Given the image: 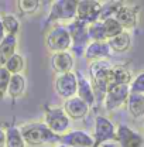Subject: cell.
<instances>
[{
    "instance_id": "27",
    "label": "cell",
    "mask_w": 144,
    "mask_h": 147,
    "mask_svg": "<svg viewBox=\"0 0 144 147\" xmlns=\"http://www.w3.org/2000/svg\"><path fill=\"white\" fill-rule=\"evenodd\" d=\"M102 26H103V30H105V34H106V38H108V40L119 36V34H122V33L124 31L123 27L120 26V23H119L116 18L103 20V21H102Z\"/></svg>"
},
{
    "instance_id": "32",
    "label": "cell",
    "mask_w": 144,
    "mask_h": 147,
    "mask_svg": "<svg viewBox=\"0 0 144 147\" xmlns=\"http://www.w3.org/2000/svg\"><path fill=\"white\" fill-rule=\"evenodd\" d=\"M4 37H6V33H4V28H3V24H1V18H0V42L3 41Z\"/></svg>"
},
{
    "instance_id": "28",
    "label": "cell",
    "mask_w": 144,
    "mask_h": 147,
    "mask_svg": "<svg viewBox=\"0 0 144 147\" xmlns=\"http://www.w3.org/2000/svg\"><path fill=\"white\" fill-rule=\"evenodd\" d=\"M16 4H17V9L20 10V13L24 16L34 14L41 7V1H38V0H18Z\"/></svg>"
},
{
    "instance_id": "8",
    "label": "cell",
    "mask_w": 144,
    "mask_h": 147,
    "mask_svg": "<svg viewBox=\"0 0 144 147\" xmlns=\"http://www.w3.org/2000/svg\"><path fill=\"white\" fill-rule=\"evenodd\" d=\"M100 9H102V3L96 1V0H79L78 6H76V18L86 23L92 24L99 21L100 16Z\"/></svg>"
},
{
    "instance_id": "17",
    "label": "cell",
    "mask_w": 144,
    "mask_h": 147,
    "mask_svg": "<svg viewBox=\"0 0 144 147\" xmlns=\"http://www.w3.org/2000/svg\"><path fill=\"white\" fill-rule=\"evenodd\" d=\"M112 54V50L109 48L108 41L106 42H89L83 51V57L89 61H100V59H108Z\"/></svg>"
},
{
    "instance_id": "10",
    "label": "cell",
    "mask_w": 144,
    "mask_h": 147,
    "mask_svg": "<svg viewBox=\"0 0 144 147\" xmlns=\"http://www.w3.org/2000/svg\"><path fill=\"white\" fill-rule=\"evenodd\" d=\"M67 28H68V33L71 36L72 40V47L73 48H78V47H85L89 44V36H88V27L89 24L75 18L69 21L68 24H65Z\"/></svg>"
},
{
    "instance_id": "30",
    "label": "cell",
    "mask_w": 144,
    "mask_h": 147,
    "mask_svg": "<svg viewBox=\"0 0 144 147\" xmlns=\"http://www.w3.org/2000/svg\"><path fill=\"white\" fill-rule=\"evenodd\" d=\"M129 88H130V93H141V95H144V71L133 78Z\"/></svg>"
},
{
    "instance_id": "16",
    "label": "cell",
    "mask_w": 144,
    "mask_h": 147,
    "mask_svg": "<svg viewBox=\"0 0 144 147\" xmlns=\"http://www.w3.org/2000/svg\"><path fill=\"white\" fill-rule=\"evenodd\" d=\"M131 81H133V74L126 65H122V64L112 65L108 79L109 88H112L114 85H130Z\"/></svg>"
},
{
    "instance_id": "19",
    "label": "cell",
    "mask_w": 144,
    "mask_h": 147,
    "mask_svg": "<svg viewBox=\"0 0 144 147\" xmlns=\"http://www.w3.org/2000/svg\"><path fill=\"white\" fill-rule=\"evenodd\" d=\"M26 89H27V79H26L24 74L11 75L9 88H7V96L11 99H18L26 93Z\"/></svg>"
},
{
    "instance_id": "6",
    "label": "cell",
    "mask_w": 144,
    "mask_h": 147,
    "mask_svg": "<svg viewBox=\"0 0 144 147\" xmlns=\"http://www.w3.org/2000/svg\"><path fill=\"white\" fill-rule=\"evenodd\" d=\"M54 89L59 98L64 100L76 96L78 91V81H76V74L75 71L68 74H61L55 75L54 78Z\"/></svg>"
},
{
    "instance_id": "29",
    "label": "cell",
    "mask_w": 144,
    "mask_h": 147,
    "mask_svg": "<svg viewBox=\"0 0 144 147\" xmlns=\"http://www.w3.org/2000/svg\"><path fill=\"white\" fill-rule=\"evenodd\" d=\"M10 78H11V74L4 67H0V98L7 96V88H9Z\"/></svg>"
},
{
    "instance_id": "4",
    "label": "cell",
    "mask_w": 144,
    "mask_h": 147,
    "mask_svg": "<svg viewBox=\"0 0 144 147\" xmlns=\"http://www.w3.org/2000/svg\"><path fill=\"white\" fill-rule=\"evenodd\" d=\"M76 6H78L76 0H57V1H52L47 23L48 24H61V21H64V23L68 24L69 21L76 18Z\"/></svg>"
},
{
    "instance_id": "7",
    "label": "cell",
    "mask_w": 144,
    "mask_h": 147,
    "mask_svg": "<svg viewBox=\"0 0 144 147\" xmlns=\"http://www.w3.org/2000/svg\"><path fill=\"white\" fill-rule=\"evenodd\" d=\"M129 95H130L129 85H114L109 88L103 99V108L108 112H113L122 108L123 105H126Z\"/></svg>"
},
{
    "instance_id": "20",
    "label": "cell",
    "mask_w": 144,
    "mask_h": 147,
    "mask_svg": "<svg viewBox=\"0 0 144 147\" xmlns=\"http://www.w3.org/2000/svg\"><path fill=\"white\" fill-rule=\"evenodd\" d=\"M126 109L133 119L144 117V95L130 93L126 102Z\"/></svg>"
},
{
    "instance_id": "13",
    "label": "cell",
    "mask_w": 144,
    "mask_h": 147,
    "mask_svg": "<svg viewBox=\"0 0 144 147\" xmlns=\"http://www.w3.org/2000/svg\"><path fill=\"white\" fill-rule=\"evenodd\" d=\"M114 142L119 143L120 147H141L143 146V137L133 129L126 125H119L116 127V139Z\"/></svg>"
},
{
    "instance_id": "9",
    "label": "cell",
    "mask_w": 144,
    "mask_h": 147,
    "mask_svg": "<svg viewBox=\"0 0 144 147\" xmlns=\"http://www.w3.org/2000/svg\"><path fill=\"white\" fill-rule=\"evenodd\" d=\"M59 143L67 147H95L93 136L81 129L69 130L59 137Z\"/></svg>"
},
{
    "instance_id": "31",
    "label": "cell",
    "mask_w": 144,
    "mask_h": 147,
    "mask_svg": "<svg viewBox=\"0 0 144 147\" xmlns=\"http://www.w3.org/2000/svg\"><path fill=\"white\" fill-rule=\"evenodd\" d=\"M0 147H6V130L0 127Z\"/></svg>"
},
{
    "instance_id": "25",
    "label": "cell",
    "mask_w": 144,
    "mask_h": 147,
    "mask_svg": "<svg viewBox=\"0 0 144 147\" xmlns=\"http://www.w3.org/2000/svg\"><path fill=\"white\" fill-rule=\"evenodd\" d=\"M88 36H89L90 42H106L108 41L105 30H103V26H102V21H96V23L89 24Z\"/></svg>"
},
{
    "instance_id": "24",
    "label": "cell",
    "mask_w": 144,
    "mask_h": 147,
    "mask_svg": "<svg viewBox=\"0 0 144 147\" xmlns=\"http://www.w3.org/2000/svg\"><path fill=\"white\" fill-rule=\"evenodd\" d=\"M4 68L11 74V75H16V74H23V71L26 69V58L21 54H16L13 55L4 65Z\"/></svg>"
},
{
    "instance_id": "35",
    "label": "cell",
    "mask_w": 144,
    "mask_h": 147,
    "mask_svg": "<svg viewBox=\"0 0 144 147\" xmlns=\"http://www.w3.org/2000/svg\"><path fill=\"white\" fill-rule=\"evenodd\" d=\"M95 147H96V146H95Z\"/></svg>"
},
{
    "instance_id": "21",
    "label": "cell",
    "mask_w": 144,
    "mask_h": 147,
    "mask_svg": "<svg viewBox=\"0 0 144 147\" xmlns=\"http://www.w3.org/2000/svg\"><path fill=\"white\" fill-rule=\"evenodd\" d=\"M108 45L113 53H126L131 47V36L129 31H123L122 34L108 40Z\"/></svg>"
},
{
    "instance_id": "34",
    "label": "cell",
    "mask_w": 144,
    "mask_h": 147,
    "mask_svg": "<svg viewBox=\"0 0 144 147\" xmlns=\"http://www.w3.org/2000/svg\"><path fill=\"white\" fill-rule=\"evenodd\" d=\"M143 136H144V125H143Z\"/></svg>"
},
{
    "instance_id": "15",
    "label": "cell",
    "mask_w": 144,
    "mask_h": 147,
    "mask_svg": "<svg viewBox=\"0 0 144 147\" xmlns=\"http://www.w3.org/2000/svg\"><path fill=\"white\" fill-rule=\"evenodd\" d=\"M76 74V81H78V91L76 96L81 98L83 102H86L90 108L96 103L95 99V93H93V86L89 79V75L83 74L82 71H75Z\"/></svg>"
},
{
    "instance_id": "2",
    "label": "cell",
    "mask_w": 144,
    "mask_h": 147,
    "mask_svg": "<svg viewBox=\"0 0 144 147\" xmlns=\"http://www.w3.org/2000/svg\"><path fill=\"white\" fill-rule=\"evenodd\" d=\"M72 47L71 36L65 24H52L45 34V48L51 53L69 51Z\"/></svg>"
},
{
    "instance_id": "14",
    "label": "cell",
    "mask_w": 144,
    "mask_h": 147,
    "mask_svg": "<svg viewBox=\"0 0 144 147\" xmlns=\"http://www.w3.org/2000/svg\"><path fill=\"white\" fill-rule=\"evenodd\" d=\"M139 11H140L139 6H131V4L123 3L114 18L120 23V26L123 27L124 31H129V30H133L137 26Z\"/></svg>"
},
{
    "instance_id": "5",
    "label": "cell",
    "mask_w": 144,
    "mask_h": 147,
    "mask_svg": "<svg viewBox=\"0 0 144 147\" xmlns=\"http://www.w3.org/2000/svg\"><path fill=\"white\" fill-rule=\"evenodd\" d=\"M93 140H95V146L99 147L100 144L114 140L116 139V126L114 123L102 115H98L95 117V123H93Z\"/></svg>"
},
{
    "instance_id": "33",
    "label": "cell",
    "mask_w": 144,
    "mask_h": 147,
    "mask_svg": "<svg viewBox=\"0 0 144 147\" xmlns=\"http://www.w3.org/2000/svg\"><path fill=\"white\" fill-rule=\"evenodd\" d=\"M54 147H67V146H64V144H61V143H58V144H55Z\"/></svg>"
},
{
    "instance_id": "22",
    "label": "cell",
    "mask_w": 144,
    "mask_h": 147,
    "mask_svg": "<svg viewBox=\"0 0 144 147\" xmlns=\"http://www.w3.org/2000/svg\"><path fill=\"white\" fill-rule=\"evenodd\" d=\"M0 18H1V24H3L6 36H17L20 31V26H21L17 16L11 13H3L0 14Z\"/></svg>"
},
{
    "instance_id": "11",
    "label": "cell",
    "mask_w": 144,
    "mask_h": 147,
    "mask_svg": "<svg viewBox=\"0 0 144 147\" xmlns=\"http://www.w3.org/2000/svg\"><path fill=\"white\" fill-rule=\"evenodd\" d=\"M50 65H51V69L54 71L55 75L72 72L73 67H75V57L71 51L55 53V54H51Z\"/></svg>"
},
{
    "instance_id": "26",
    "label": "cell",
    "mask_w": 144,
    "mask_h": 147,
    "mask_svg": "<svg viewBox=\"0 0 144 147\" xmlns=\"http://www.w3.org/2000/svg\"><path fill=\"white\" fill-rule=\"evenodd\" d=\"M122 1H106L102 3V9H100V16H99V21L108 20V18H114L119 9L122 7Z\"/></svg>"
},
{
    "instance_id": "18",
    "label": "cell",
    "mask_w": 144,
    "mask_h": 147,
    "mask_svg": "<svg viewBox=\"0 0 144 147\" xmlns=\"http://www.w3.org/2000/svg\"><path fill=\"white\" fill-rule=\"evenodd\" d=\"M18 40L17 36H6L0 42V67H4L6 62L17 53Z\"/></svg>"
},
{
    "instance_id": "12",
    "label": "cell",
    "mask_w": 144,
    "mask_h": 147,
    "mask_svg": "<svg viewBox=\"0 0 144 147\" xmlns=\"http://www.w3.org/2000/svg\"><path fill=\"white\" fill-rule=\"evenodd\" d=\"M62 109H64V112L67 113V116L71 120H81V119H85L88 116L90 106L86 102H83L81 98L73 96V98H69V99L64 100Z\"/></svg>"
},
{
    "instance_id": "23",
    "label": "cell",
    "mask_w": 144,
    "mask_h": 147,
    "mask_svg": "<svg viewBox=\"0 0 144 147\" xmlns=\"http://www.w3.org/2000/svg\"><path fill=\"white\" fill-rule=\"evenodd\" d=\"M6 147H27L20 127L10 126L6 129Z\"/></svg>"
},
{
    "instance_id": "3",
    "label": "cell",
    "mask_w": 144,
    "mask_h": 147,
    "mask_svg": "<svg viewBox=\"0 0 144 147\" xmlns=\"http://www.w3.org/2000/svg\"><path fill=\"white\" fill-rule=\"evenodd\" d=\"M44 123L57 136H62L68 133L71 127V119L67 116L62 106H45Z\"/></svg>"
},
{
    "instance_id": "1",
    "label": "cell",
    "mask_w": 144,
    "mask_h": 147,
    "mask_svg": "<svg viewBox=\"0 0 144 147\" xmlns=\"http://www.w3.org/2000/svg\"><path fill=\"white\" fill-rule=\"evenodd\" d=\"M20 131L23 134V139L26 144L30 147L48 146V144H58L59 137L52 133L45 126L44 122H30L20 126Z\"/></svg>"
}]
</instances>
